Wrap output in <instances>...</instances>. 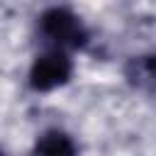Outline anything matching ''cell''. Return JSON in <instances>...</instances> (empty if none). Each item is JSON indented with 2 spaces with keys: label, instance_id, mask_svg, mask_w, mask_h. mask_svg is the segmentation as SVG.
Masks as SVG:
<instances>
[{
  "label": "cell",
  "instance_id": "cell-1",
  "mask_svg": "<svg viewBox=\"0 0 156 156\" xmlns=\"http://www.w3.org/2000/svg\"><path fill=\"white\" fill-rule=\"evenodd\" d=\"M39 37L49 44V49L68 54V49H78L88 41V29L71 10L51 7L39 17Z\"/></svg>",
  "mask_w": 156,
  "mask_h": 156
},
{
  "label": "cell",
  "instance_id": "cell-2",
  "mask_svg": "<svg viewBox=\"0 0 156 156\" xmlns=\"http://www.w3.org/2000/svg\"><path fill=\"white\" fill-rule=\"evenodd\" d=\"M73 73V63L68 58L66 51H58V49H46L44 54H39L29 68V85L34 90H54L63 83H68Z\"/></svg>",
  "mask_w": 156,
  "mask_h": 156
},
{
  "label": "cell",
  "instance_id": "cell-3",
  "mask_svg": "<svg viewBox=\"0 0 156 156\" xmlns=\"http://www.w3.org/2000/svg\"><path fill=\"white\" fill-rule=\"evenodd\" d=\"M34 156H76V144L66 132L49 129L37 139Z\"/></svg>",
  "mask_w": 156,
  "mask_h": 156
},
{
  "label": "cell",
  "instance_id": "cell-4",
  "mask_svg": "<svg viewBox=\"0 0 156 156\" xmlns=\"http://www.w3.org/2000/svg\"><path fill=\"white\" fill-rule=\"evenodd\" d=\"M127 78L136 88L156 90V56H134L127 66Z\"/></svg>",
  "mask_w": 156,
  "mask_h": 156
},
{
  "label": "cell",
  "instance_id": "cell-5",
  "mask_svg": "<svg viewBox=\"0 0 156 156\" xmlns=\"http://www.w3.org/2000/svg\"><path fill=\"white\" fill-rule=\"evenodd\" d=\"M0 156H5V154H2V151H0Z\"/></svg>",
  "mask_w": 156,
  "mask_h": 156
}]
</instances>
